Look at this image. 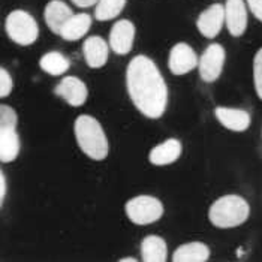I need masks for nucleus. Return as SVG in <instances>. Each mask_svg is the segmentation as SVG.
Masks as SVG:
<instances>
[{
  "label": "nucleus",
  "instance_id": "nucleus-14",
  "mask_svg": "<svg viewBox=\"0 0 262 262\" xmlns=\"http://www.w3.org/2000/svg\"><path fill=\"white\" fill-rule=\"evenodd\" d=\"M82 54L90 68L99 69L108 60V43L101 36H90L82 43Z\"/></svg>",
  "mask_w": 262,
  "mask_h": 262
},
{
  "label": "nucleus",
  "instance_id": "nucleus-9",
  "mask_svg": "<svg viewBox=\"0 0 262 262\" xmlns=\"http://www.w3.org/2000/svg\"><path fill=\"white\" fill-rule=\"evenodd\" d=\"M225 24L228 32L238 38L247 27V8L244 0H226L225 3Z\"/></svg>",
  "mask_w": 262,
  "mask_h": 262
},
{
  "label": "nucleus",
  "instance_id": "nucleus-10",
  "mask_svg": "<svg viewBox=\"0 0 262 262\" xmlns=\"http://www.w3.org/2000/svg\"><path fill=\"white\" fill-rule=\"evenodd\" d=\"M135 39V26L129 20L117 21L110 32V48L116 54H127Z\"/></svg>",
  "mask_w": 262,
  "mask_h": 262
},
{
  "label": "nucleus",
  "instance_id": "nucleus-4",
  "mask_svg": "<svg viewBox=\"0 0 262 262\" xmlns=\"http://www.w3.org/2000/svg\"><path fill=\"white\" fill-rule=\"evenodd\" d=\"M5 30L8 36L18 45H32L35 40L38 39L39 29L35 18L21 9L12 11L5 21Z\"/></svg>",
  "mask_w": 262,
  "mask_h": 262
},
{
  "label": "nucleus",
  "instance_id": "nucleus-22",
  "mask_svg": "<svg viewBox=\"0 0 262 262\" xmlns=\"http://www.w3.org/2000/svg\"><path fill=\"white\" fill-rule=\"evenodd\" d=\"M253 82L258 98L262 101V48L258 50L253 59Z\"/></svg>",
  "mask_w": 262,
  "mask_h": 262
},
{
  "label": "nucleus",
  "instance_id": "nucleus-23",
  "mask_svg": "<svg viewBox=\"0 0 262 262\" xmlns=\"http://www.w3.org/2000/svg\"><path fill=\"white\" fill-rule=\"evenodd\" d=\"M17 123H18L17 113L8 105H2L0 106V127H17Z\"/></svg>",
  "mask_w": 262,
  "mask_h": 262
},
{
  "label": "nucleus",
  "instance_id": "nucleus-17",
  "mask_svg": "<svg viewBox=\"0 0 262 262\" xmlns=\"http://www.w3.org/2000/svg\"><path fill=\"white\" fill-rule=\"evenodd\" d=\"M210 258V249L201 242H192L183 244L176 249L172 255L174 262H205Z\"/></svg>",
  "mask_w": 262,
  "mask_h": 262
},
{
  "label": "nucleus",
  "instance_id": "nucleus-24",
  "mask_svg": "<svg viewBox=\"0 0 262 262\" xmlns=\"http://www.w3.org/2000/svg\"><path fill=\"white\" fill-rule=\"evenodd\" d=\"M12 85H14L12 77L8 74L6 69L2 68V69H0V98L9 96L11 92H12Z\"/></svg>",
  "mask_w": 262,
  "mask_h": 262
},
{
  "label": "nucleus",
  "instance_id": "nucleus-3",
  "mask_svg": "<svg viewBox=\"0 0 262 262\" xmlns=\"http://www.w3.org/2000/svg\"><path fill=\"white\" fill-rule=\"evenodd\" d=\"M250 207L240 195H225L219 198L208 210V219L216 228L229 229L240 226L247 221Z\"/></svg>",
  "mask_w": 262,
  "mask_h": 262
},
{
  "label": "nucleus",
  "instance_id": "nucleus-18",
  "mask_svg": "<svg viewBox=\"0 0 262 262\" xmlns=\"http://www.w3.org/2000/svg\"><path fill=\"white\" fill-rule=\"evenodd\" d=\"M92 26V17L89 14H74L63 26L60 36L64 40H78L87 35Z\"/></svg>",
  "mask_w": 262,
  "mask_h": 262
},
{
  "label": "nucleus",
  "instance_id": "nucleus-21",
  "mask_svg": "<svg viewBox=\"0 0 262 262\" xmlns=\"http://www.w3.org/2000/svg\"><path fill=\"white\" fill-rule=\"evenodd\" d=\"M126 6V0H98L95 9V18L98 21H108L120 15Z\"/></svg>",
  "mask_w": 262,
  "mask_h": 262
},
{
  "label": "nucleus",
  "instance_id": "nucleus-19",
  "mask_svg": "<svg viewBox=\"0 0 262 262\" xmlns=\"http://www.w3.org/2000/svg\"><path fill=\"white\" fill-rule=\"evenodd\" d=\"M141 256L144 262H165L168 258V247L162 237L148 235L141 243Z\"/></svg>",
  "mask_w": 262,
  "mask_h": 262
},
{
  "label": "nucleus",
  "instance_id": "nucleus-28",
  "mask_svg": "<svg viewBox=\"0 0 262 262\" xmlns=\"http://www.w3.org/2000/svg\"><path fill=\"white\" fill-rule=\"evenodd\" d=\"M137 261V259H135V258H130V256H129V258H123V259H121V262H135Z\"/></svg>",
  "mask_w": 262,
  "mask_h": 262
},
{
  "label": "nucleus",
  "instance_id": "nucleus-25",
  "mask_svg": "<svg viewBox=\"0 0 262 262\" xmlns=\"http://www.w3.org/2000/svg\"><path fill=\"white\" fill-rule=\"evenodd\" d=\"M246 3L255 18L262 23V0H246Z\"/></svg>",
  "mask_w": 262,
  "mask_h": 262
},
{
  "label": "nucleus",
  "instance_id": "nucleus-8",
  "mask_svg": "<svg viewBox=\"0 0 262 262\" xmlns=\"http://www.w3.org/2000/svg\"><path fill=\"white\" fill-rule=\"evenodd\" d=\"M223 23H225V6L221 3H214L200 14L196 20V27L204 38L213 39L221 33Z\"/></svg>",
  "mask_w": 262,
  "mask_h": 262
},
{
  "label": "nucleus",
  "instance_id": "nucleus-27",
  "mask_svg": "<svg viewBox=\"0 0 262 262\" xmlns=\"http://www.w3.org/2000/svg\"><path fill=\"white\" fill-rule=\"evenodd\" d=\"M71 2H74V5H77L80 8H90L95 3H98V0H71Z\"/></svg>",
  "mask_w": 262,
  "mask_h": 262
},
{
  "label": "nucleus",
  "instance_id": "nucleus-7",
  "mask_svg": "<svg viewBox=\"0 0 262 262\" xmlns=\"http://www.w3.org/2000/svg\"><path fill=\"white\" fill-rule=\"evenodd\" d=\"M198 64H200L198 56L195 54L192 47H189L184 42H180L172 47V50L169 53L168 66L174 75H184V74L190 72L192 69H195Z\"/></svg>",
  "mask_w": 262,
  "mask_h": 262
},
{
  "label": "nucleus",
  "instance_id": "nucleus-20",
  "mask_svg": "<svg viewBox=\"0 0 262 262\" xmlns=\"http://www.w3.org/2000/svg\"><path fill=\"white\" fill-rule=\"evenodd\" d=\"M40 69L53 77H57L64 74L69 66H71V61L68 60L59 51H50L47 54H43L39 60Z\"/></svg>",
  "mask_w": 262,
  "mask_h": 262
},
{
  "label": "nucleus",
  "instance_id": "nucleus-26",
  "mask_svg": "<svg viewBox=\"0 0 262 262\" xmlns=\"http://www.w3.org/2000/svg\"><path fill=\"white\" fill-rule=\"evenodd\" d=\"M6 177L3 174V171H0V202L3 204L5 201V196H6Z\"/></svg>",
  "mask_w": 262,
  "mask_h": 262
},
{
  "label": "nucleus",
  "instance_id": "nucleus-6",
  "mask_svg": "<svg viewBox=\"0 0 262 262\" xmlns=\"http://www.w3.org/2000/svg\"><path fill=\"white\" fill-rule=\"evenodd\" d=\"M225 64V50L221 43H211L207 47L200 59V75L205 82L216 81L222 74Z\"/></svg>",
  "mask_w": 262,
  "mask_h": 262
},
{
  "label": "nucleus",
  "instance_id": "nucleus-2",
  "mask_svg": "<svg viewBox=\"0 0 262 262\" xmlns=\"http://www.w3.org/2000/svg\"><path fill=\"white\" fill-rule=\"evenodd\" d=\"M75 138L81 151L93 161H103L108 156V140L101 123L92 116H80L75 120Z\"/></svg>",
  "mask_w": 262,
  "mask_h": 262
},
{
  "label": "nucleus",
  "instance_id": "nucleus-15",
  "mask_svg": "<svg viewBox=\"0 0 262 262\" xmlns=\"http://www.w3.org/2000/svg\"><path fill=\"white\" fill-rule=\"evenodd\" d=\"M182 155V144L176 138H169L165 142H162L159 145H156L150 155H148V161L153 165L163 166V165H169L172 162H176Z\"/></svg>",
  "mask_w": 262,
  "mask_h": 262
},
{
  "label": "nucleus",
  "instance_id": "nucleus-5",
  "mask_svg": "<svg viewBox=\"0 0 262 262\" xmlns=\"http://www.w3.org/2000/svg\"><path fill=\"white\" fill-rule=\"evenodd\" d=\"M126 216L135 225H150L158 222L163 214L162 202L150 195H140L126 202Z\"/></svg>",
  "mask_w": 262,
  "mask_h": 262
},
{
  "label": "nucleus",
  "instance_id": "nucleus-12",
  "mask_svg": "<svg viewBox=\"0 0 262 262\" xmlns=\"http://www.w3.org/2000/svg\"><path fill=\"white\" fill-rule=\"evenodd\" d=\"M214 116L223 127L232 132H244L250 126V114L246 110L216 106Z\"/></svg>",
  "mask_w": 262,
  "mask_h": 262
},
{
  "label": "nucleus",
  "instance_id": "nucleus-13",
  "mask_svg": "<svg viewBox=\"0 0 262 262\" xmlns=\"http://www.w3.org/2000/svg\"><path fill=\"white\" fill-rule=\"evenodd\" d=\"M72 15H74L72 9L61 0L48 2V5L45 6V11H43V18H45L48 29L56 35H60L63 26Z\"/></svg>",
  "mask_w": 262,
  "mask_h": 262
},
{
  "label": "nucleus",
  "instance_id": "nucleus-1",
  "mask_svg": "<svg viewBox=\"0 0 262 262\" xmlns=\"http://www.w3.org/2000/svg\"><path fill=\"white\" fill-rule=\"evenodd\" d=\"M127 93L137 110L148 119H159L166 110L168 89L156 63L147 56H137L126 71Z\"/></svg>",
  "mask_w": 262,
  "mask_h": 262
},
{
  "label": "nucleus",
  "instance_id": "nucleus-11",
  "mask_svg": "<svg viewBox=\"0 0 262 262\" xmlns=\"http://www.w3.org/2000/svg\"><path fill=\"white\" fill-rule=\"evenodd\" d=\"M54 93L72 106H81L87 101V87L77 77H64L54 89Z\"/></svg>",
  "mask_w": 262,
  "mask_h": 262
},
{
  "label": "nucleus",
  "instance_id": "nucleus-16",
  "mask_svg": "<svg viewBox=\"0 0 262 262\" xmlns=\"http://www.w3.org/2000/svg\"><path fill=\"white\" fill-rule=\"evenodd\" d=\"M20 153V137L17 127H0V161L3 163L17 159Z\"/></svg>",
  "mask_w": 262,
  "mask_h": 262
}]
</instances>
